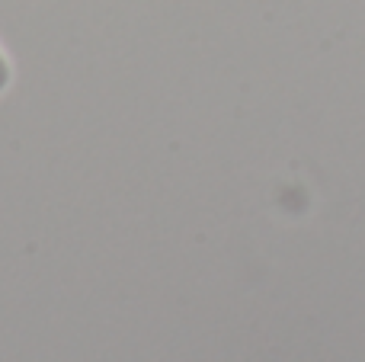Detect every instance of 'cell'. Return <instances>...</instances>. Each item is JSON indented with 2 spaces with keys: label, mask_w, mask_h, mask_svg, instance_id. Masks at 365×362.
<instances>
[{
  "label": "cell",
  "mask_w": 365,
  "mask_h": 362,
  "mask_svg": "<svg viewBox=\"0 0 365 362\" xmlns=\"http://www.w3.org/2000/svg\"><path fill=\"white\" fill-rule=\"evenodd\" d=\"M6 83H10V71H6V61L0 58V90H4Z\"/></svg>",
  "instance_id": "cell-1"
}]
</instances>
